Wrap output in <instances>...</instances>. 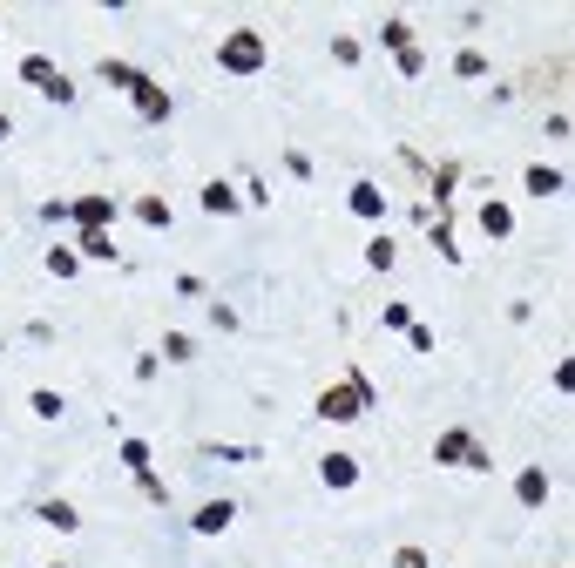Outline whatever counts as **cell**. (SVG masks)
Wrapping results in <instances>:
<instances>
[{
	"instance_id": "cell-6",
	"label": "cell",
	"mask_w": 575,
	"mask_h": 568,
	"mask_svg": "<svg viewBox=\"0 0 575 568\" xmlns=\"http://www.w3.org/2000/svg\"><path fill=\"white\" fill-rule=\"evenodd\" d=\"M230 521H237V501H203V507H197V521H190V528H197V535H224Z\"/></svg>"
},
{
	"instance_id": "cell-13",
	"label": "cell",
	"mask_w": 575,
	"mask_h": 568,
	"mask_svg": "<svg viewBox=\"0 0 575 568\" xmlns=\"http://www.w3.org/2000/svg\"><path fill=\"white\" fill-rule=\"evenodd\" d=\"M41 521H47V528H61V535H75V528H82V514H75L68 501H41Z\"/></svg>"
},
{
	"instance_id": "cell-12",
	"label": "cell",
	"mask_w": 575,
	"mask_h": 568,
	"mask_svg": "<svg viewBox=\"0 0 575 568\" xmlns=\"http://www.w3.org/2000/svg\"><path fill=\"white\" fill-rule=\"evenodd\" d=\"M481 231H487V237H508V231H515V210H508L501 197H494V203H481Z\"/></svg>"
},
{
	"instance_id": "cell-8",
	"label": "cell",
	"mask_w": 575,
	"mask_h": 568,
	"mask_svg": "<svg viewBox=\"0 0 575 568\" xmlns=\"http://www.w3.org/2000/svg\"><path fill=\"white\" fill-rule=\"evenodd\" d=\"M515 501L521 507H542L548 501V467H521V474H515Z\"/></svg>"
},
{
	"instance_id": "cell-7",
	"label": "cell",
	"mask_w": 575,
	"mask_h": 568,
	"mask_svg": "<svg viewBox=\"0 0 575 568\" xmlns=\"http://www.w3.org/2000/svg\"><path fill=\"white\" fill-rule=\"evenodd\" d=\"M352 216H365V224H379V216H386V190L379 183H352Z\"/></svg>"
},
{
	"instance_id": "cell-18",
	"label": "cell",
	"mask_w": 575,
	"mask_h": 568,
	"mask_svg": "<svg viewBox=\"0 0 575 568\" xmlns=\"http://www.w3.org/2000/svg\"><path fill=\"white\" fill-rule=\"evenodd\" d=\"M393 258H399L393 237H373V244H365V264H373V271H393Z\"/></svg>"
},
{
	"instance_id": "cell-21",
	"label": "cell",
	"mask_w": 575,
	"mask_h": 568,
	"mask_svg": "<svg viewBox=\"0 0 575 568\" xmlns=\"http://www.w3.org/2000/svg\"><path fill=\"white\" fill-rule=\"evenodd\" d=\"M190 352H197V345H190L183 332H169V338H163V352H156V359H169V366H190Z\"/></svg>"
},
{
	"instance_id": "cell-19",
	"label": "cell",
	"mask_w": 575,
	"mask_h": 568,
	"mask_svg": "<svg viewBox=\"0 0 575 568\" xmlns=\"http://www.w3.org/2000/svg\"><path fill=\"white\" fill-rule=\"evenodd\" d=\"M34 420H61V413H68V400H61V393H47V386H41V393H34Z\"/></svg>"
},
{
	"instance_id": "cell-4",
	"label": "cell",
	"mask_w": 575,
	"mask_h": 568,
	"mask_svg": "<svg viewBox=\"0 0 575 568\" xmlns=\"http://www.w3.org/2000/svg\"><path fill=\"white\" fill-rule=\"evenodd\" d=\"M129 102H136V115H142V123H169V89H163V81H150V75H142L136 89H129Z\"/></svg>"
},
{
	"instance_id": "cell-11",
	"label": "cell",
	"mask_w": 575,
	"mask_h": 568,
	"mask_svg": "<svg viewBox=\"0 0 575 568\" xmlns=\"http://www.w3.org/2000/svg\"><path fill=\"white\" fill-rule=\"evenodd\" d=\"M237 203H244V197H237V190L224 183V176H217V183H203V210H210V216H230Z\"/></svg>"
},
{
	"instance_id": "cell-2",
	"label": "cell",
	"mask_w": 575,
	"mask_h": 568,
	"mask_svg": "<svg viewBox=\"0 0 575 568\" xmlns=\"http://www.w3.org/2000/svg\"><path fill=\"white\" fill-rule=\"evenodd\" d=\"M217 68H224V75H258L264 68V34L258 28H230L224 41H217Z\"/></svg>"
},
{
	"instance_id": "cell-17",
	"label": "cell",
	"mask_w": 575,
	"mask_h": 568,
	"mask_svg": "<svg viewBox=\"0 0 575 568\" xmlns=\"http://www.w3.org/2000/svg\"><path fill=\"white\" fill-rule=\"evenodd\" d=\"M136 216L150 224V231H169V203L163 197H136Z\"/></svg>"
},
{
	"instance_id": "cell-1",
	"label": "cell",
	"mask_w": 575,
	"mask_h": 568,
	"mask_svg": "<svg viewBox=\"0 0 575 568\" xmlns=\"http://www.w3.org/2000/svg\"><path fill=\"white\" fill-rule=\"evenodd\" d=\"M318 420H325V427H352V420H365L373 413V386L359 379V372H352V379H339V386H325V393H318V406H312Z\"/></svg>"
},
{
	"instance_id": "cell-22",
	"label": "cell",
	"mask_w": 575,
	"mask_h": 568,
	"mask_svg": "<svg viewBox=\"0 0 575 568\" xmlns=\"http://www.w3.org/2000/svg\"><path fill=\"white\" fill-rule=\"evenodd\" d=\"M47 277H75V264H82V250H47Z\"/></svg>"
},
{
	"instance_id": "cell-14",
	"label": "cell",
	"mask_w": 575,
	"mask_h": 568,
	"mask_svg": "<svg viewBox=\"0 0 575 568\" xmlns=\"http://www.w3.org/2000/svg\"><path fill=\"white\" fill-rule=\"evenodd\" d=\"M82 258H95V264H116V237H108V231H82Z\"/></svg>"
},
{
	"instance_id": "cell-29",
	"label": "cell",
	"mask_w": 575,
	"mask_h": 568,
	"mask_svg": "<svg viewBox=\"0 0 575 568\" xmlns=\"http://www.w3.org/2000/svg\"><path fill=\"white\" fill-rule=\"evenodd\" d=\"M0 352H7V345H0Z\"/></svg>"
},
{
	"instance_id": "cell-10",
	"label": "cell",
	"mask_w": 575,
	"mask_h": 568,
	"mask_svg": "<svg viewBox=\"0 0 575 568\" xmlns=\"http://www.w3.org/2000/svg\"><path fill=\"white\" fill-rule=\"evenodd\" d=\"M521 183H528V197H562V169H548V163H528V176H521Z\"/></svg>"
},
{
	"instance_id": "cell-20",
	"label": "cell",
	"mask_w": 575,
	"mask_h": 568,
	"mask_svg": "<svg viewBox=\"0 0 575 568\" xmlns=\"http://www.w3.org/2000/svg\"><path fill=\"white\" fill-rule=\"evenodd\" d=\"M122 467H129V474H150V440H122Z\"/></svg>"
},
{
	"instance_id": "cell-9",
	"label": "cell",
	"mask_w": 575,
	"mask_h": 568,
	"mask_svg": "<svg viewBox=\"0 0 575 568\" xmlns=\"http://www.w3.org/2000/svg\"><path fill=\"white\" fill-rule=\"evenodd\" d=\"M318 480H325V487H352V480H359V461H352V454H325V461H318Z\"/></svg>"
},
{
	"instance_id": "cell-15",
	"label": "cell",
	"mask_w": 575,
	"mask_h": 568,
	"mask_svg": "<svg viewBox=\"0 0 575 568\" xmlns=\"http://www.w3.org/2000/svg\"><path fill=\"white\" fill-rule=\"evenodd\" d=\"M454 75L460 81H481L487 75V55H481V47H460V55H454Z\"/></svg>"
},
{
	"instance_id": "cell-16",
	"label": "cell",
	"mask_w": 575,
	"mask_h": 568,
	"mask_svg": "<svg viewBox=\"0 0 575 568\" xmlns=\"http://www.w3.org/2000/svg\"><path fill=\"white\" fill-rule=\"evenodd\" d=\"M55 75H61V68L47 62V55H28V62H21V81H34V89H47Z\"/></svg>"
},
{
	"instance_id": "cell-24",
	"label": "cell",
	"mask_w": 575,
	"mask_h": 568,
	"mask_svg": "<svg viewBox=\"0 0 575 568\" xmlns=\"http://www.w3.org/2000/svg\"><path fill=\"white\" fill-rule=\"evenodd\" d=\"M407 345H413V352H433V345H440V332H433V325H407Z\"/></svg>"
},
{
	"instance_id": "cell-27",
	"label": "cell",
	"mask_w": 575,
	"mask_h": 568,
	"mask_svg": "<svg viewBox=\"0 0 575 568\" xmlns=\"http://www.w3.org/2000/svg\"><path fill=\"white\" fill-rule=\"evenodd\" d=\"M7 136H14V123H7V115H0V142H7Z\"/></svg>"
},
{
	"instance_id": "cell-28",
	"label": "cell",
	"mask_w": 575,
	"mask_h": 568,
	"mask_svg": "<svg viewBox=\"0 0 575 568\" xmlns=\"http://www.w3.org/2000/svg\"><path fill=\"white\" fill-rule=\"evenodd\" d=\"M55 568H68V562H55Z\"/></svg>"
},
{
	"instance_id": "cell-25",
	"label": "cell",
	"mask_w": 575,
	"mask_h": 568,
	"mask_svg": "<svg viewBox=\"0 0 575 568\" xmlns=\"http://www.w3.org/2000/svg\"><path fill=\"white\" fill-rule=\"evenodd\" d=\"M413 325V305H386V332H407Z\"/></svg>"
},
{
	"instance_id": "cell-3",
	"label": "cell",
	"mask_w": 575,
	"mask_h": 568,
	"mask_svg": "<svg viewBox=\"0 0 575 568\" xmlns=\"http://www.w3.org/2000/svg\"><path fill=\"white\" fill-rule=\"evenodd\" d=\"M433 461H440V467H474V474H487V467H494L481 446H474L468 427H447V433H440V440H433Z\"/></svg>"
},
{
	"instance_id": "cell-5",
	"label": "cell",
	"mask_w": 575,
	"mask_h": 568,
	"mask_svg": "<svg viewBox=\"0 0 575 568\" xmlns=\"http://www.w3.org/2000/svg\"><path fill=\"white\" fill-rule=\"evenodd\" d=\"M116 210H122L116 197H75V203H68V216H75L82 231H108V224H116Z\"/></svg>"
},
{
	"instance_id": "cell-23",
	"label": "cell",
	"mask_w": 575,
	"mask_h": 568,
	"mask_svg": "<svg viewBox=\"0 0 575 568\" xmlns=\"http://www.w3.org/2000/svg\"><path fill=\"white\" fill-rule=\"evenodd\" d=\"M379 41H386V47H399V55H407V47H413V28H407V21H386V28H379Z\"/></svg>"
},
{
	"instance_id": "cell-26",
	"label": "cell",
	"mask_w": 575,
	"mask_h": 568,
	"mask_svg": "<svg viewBox=\"0 0 575 568\" xmlns=\"http://www.w3.org/2000/svg\"><path fill=\"white\" fill-rule=\"evenodd\" d=\"M393 568H426V555H420V548H399V555H393Z\"/></svg>"
}]
</instances>
